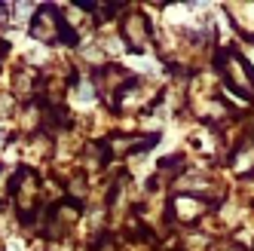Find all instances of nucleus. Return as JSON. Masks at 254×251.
Returning a JSON list of instances; mask_svg holds the SVG:
<instances>
[{
	"mask_svg": "<svg viewBox=\"0 0 254 251\" xmlns=\"http://www.w3.org/2000/svg\"><path fill=\"white\" fill-rule=\"evenodd\" d=\"M31 34H34L40 43H56V40H62V37L74 43V34H70V28H67L64 19H59L56 6H40V9H37V15H34V25H31Z\"/></svg>",
	"mask_w": 254,
	"mask_h": 251,
	"instance_id": "obj_1",
	"label": "nucleus"
},
{
	"mask_svg": "<svg viewBox=\"0 0 254 251\" xmlns=\"http://www.w3.org/2000/svg\"><path fill=\"white\" fill-rule=\"evenodd\" d=\"M221 64L227 70V80L233 83V89H239V92L245 98L254 95V83H251V74H248V64L239 59V56H233V52H224L221 56Z\"/></svg>",
	"mask_w": 254,
	"mask_h": 251,
	"instance_id": "obj_2",
	"label": "nucleus"
},
{
	"mask_svg": "<svg viewBox=\"0 0 254 251\" xmlns=\"http://www.w3.org/2000/svg\"><path fill=\"white\" fill-rule=\"evenodd\" d=\"M15 205L22 214H31L37 205V175L31 169H19L15 175Z\"/></svg>",
	"mask_w": 254,
	"mask_h": 251,
	"instance_id": "obj_3",
	"label": "nucleus"
},
{
	"mask_svg": "<svg viewBox=\"0 0 254 251\" xmlns=\"http://www.w3.org/2000/svg\"><path fill=\"white\" fill-rule=\"evenodd\" d=\"M123 34H126V40H129L132 49H144L150 43V28H147V19L138 12H129L123 19Z\"/></svg>",
	"mask_w": 254,
	"mask_h": 251,
	"instance_id": "obj_4",
	"label": "nucleus"
},
{
	"mask_svg": "<svg viewBox=\"0 0 254 251\" xmlns=\"http://www.w3.org/2000/svg\"><path fill=\"white\" fill-rule=\"evenodd\" d=\"M123 83H129V74H126V70H120L117 64L98 70V86H101V92H123Z\"/></svg>",
	"mask_w": 254,
	"mask_h": 251,
	"instance_id": "obj_5",
	"label": "nucleus"
},
{
	"mask_svg": "<svg viewBox=\"0 0 254 251\" xmlns=\"http://www.w3.org/2000/svg\"><path fill=\"white\" fill-rule=\"evenodd\" d=\"M175 211H178L181 221H196L199 214L205 211V202L193 199V196H178V199H175Z\"/></svg>",
	"mask_w": 254,
	"mask_h": 251,
	"instance_id": "obj_6",
	"label": "nucleus"
},
{
	"mask_svg": "<svg viewBox=\"0 0 254 251\" xmlns=\"http://www.w3.org/2000/svg\"><path fill=\"white\" fill-rule=\"evenodd\" d=\"M77 218H80V205L77 202H64V205H56V221L59 224H77Z\"/></svg>",
	"mask_w": 254,
	"mask_h": 251,
	"instance_id": "obj_7",
	"label": "nucleus"
},
{
	"mask_svg": "<svg viewBox=\"0 0 254 251\" xmlns=\"http://www.w3.org/2000/svg\"><path fill=\"white\" fill-rule=\"evenodd\" d=\"M9 190H12V172L6 166H0V202L9 196Z\"/></svg>",
	"mask_w": 254,
	"mask_h": 251,
	"instance_id": "obj_8",
	"label": "nucleus"
},
{
	"mask_svg": "<svg viewBox=\"0 0 254 251\" xmlns=\"http://www.w3.org/2000/svg\"><path fill=\"white\" fill-rule=\"evenodd\" d=\"M12 86H15V95H22V98H28V95L34 92V89H31V80H28L25 74H15Z\"/></svg>",
	"mask_w": 254,
	"mask_h": 251,
	"instance_id": "obj_9",
	"label": "nucleus"
},
{
	"mask_svg": "<svg viewBox=\"0 0 254 251\" xmlns=\"http://www.w3.org/2000/svg\"><path fill=\"white\" fill-rule=\"evenodd\" d=\"M70 196H74V199L86 196V190H83V178H74V181H70Z\"/></svg>",
	"mask_w": 254,
	"mask_h": 251,
	"instance_id": "obj_10",
	"label": "nucleus"
},
{
	"mask_svg": "<svg viewBox=\"0 0 254 251\" xmlns=\"http://www.w3.org/2000/svg\"><path fill=\"white\" fill-rule=\"evenodd\" d=\"M3 52H6V43H0V59H3Z\"/></svg>",
	"mask_w": 254,
	"mask_h": 251,
	"instance_id": "obj_11",
	"label": "nucleus"
},
{
	"mask_svg": "<svg viewBox=\"0 0 254 251\" xmlns=\"http://www.w3.org/2000/svg\"><path fill=\"white\" fill-rule=\"evenodd\" d=\"M227 251H233V248H227Z\"/></svg>",
	"mask_w": 254,
	"mask_h": 251,
	"instance_id": "obj_12",
	"label": "nucleus"
}]
</instances>
